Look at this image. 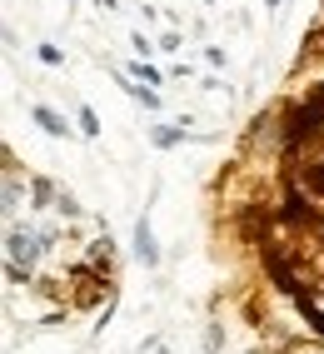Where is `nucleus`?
Listing matches in <instances>:
<instances>
[{"label":"nucleus","mask_w":324,"mask_h":354,"mask_svg":"<svg viewBox=\"0 0 324 354\" xmlns=\"http://www.w3.org/2000/svg\"><path fill=\"white\" fill-rule=\"evenodd\" d=\"M309 140H324V85L289 115V125H285V145H309Z\"/></svg>","instance_id":"nucleus-1"},{"label":"nucleus","mask_w":324,"mask_h":354,"mask_svg":"<svg viewBox=\"0 0 324 354\" xmlns=\"http://www.w3.org/2000/svg\"><path fill=\"white\" fill-rule=\"evenodd\" d=\"M40 250H45V234H30V230H15V225H10V234H6L10 270L30 274V270H35V259H40Z\"/></svg>","instance_id":"nucleus-2"},{"label":"nucleus","mask_w":324,"mask_h":354,"mask_svg":"<svg viewBox=\"0 0 324 354\" xmlns=\"http://www.w3.org/2000/svg\"><path fill=\"white\" fill-rule=\"evenodd\" d=\"M135 259H140V265H160V250H155L150 220H140V225H135Z\"/></svg>","instance_id":"nucleus-3"},{"label":"nucleus","mask_w":324,"mask_h":354,"mask_svg":"<svg viewBox=\"0 0 324 354\" xmlns=\"http://www.w3.org/2000/svg\"><path fill=\"white\" fill-rule=\"evenodd\" d=\"M105 295V285L95 279V270H75V304H95Z\"/></svg>","instance_id":"nucleus-4"},{"label":"nucleus","mask_w":324,"mask_h":354,"mask_svg":"<svg viewBox=\"0 0 324 354\" xmlns=\"http://www.w3.org/2000/svg\"><path fill=\"white\" fill-rule=\"evenodd\" d=\"M299 310H305L314 335H324V295H305V299H299Z\"/></svg>","instance_id":"nucleus-5"},{"label":"nucleus","mask_w":324,"mask_h":354,"mask_svg":"<svg viewBox=\"0 0 324 354\" xmlns=\"http://www.w3.org/2000/svg\"><path fill=\"white\" fill-rule=\"evenodd\" d=\"M35 125H40L45 135H70V125H65L55 110H45V105H35Z\"/></svg>","instance_id":"nucleus-6"},{"label":"nucleus","mask_w":324,"mask_h":354,"mask_svg":"<svg viewBox=\"0 0 324 354\" xmlns=\"http://www.w3.org/2000/svg\"><path fill=\"white\" fill-rule=\"evenodd\" d=\"M110 234H105V240H95V245H90V270H95V274H105L110 270Z\"/></svg>","instance_id":"nucleus-7"},{"label":"nucleus","mask_w":324,"mask_h":354,"mask_svg":"<svg viewBox=\"0 0 324 354\" xmlns=\"http://www.w3.org/2000/svg\"><path fill=\"white\" fill-rule=\"evenodd\" d=\"M150 140H155L160 150H170V145H180V130H175V125H155V130H150Z\"/></svg>","instance_id":"nucleus-8"},{"label":"nucleus","mask_w":324,"mask_h":354,"mask_svg":"<svg viewBox=\"0 0 324 354\" xmlns=\"http://www.w3.org/2000/svg\"><path fill=\"white\" fill-rule=\"evenodd\" d=\"M55 209H60L65 220H80V205H75V195H65V190L55 195Z\"/></svg>","instance_id":"nucleus-9"},{"label":"nucleus","mask_w":324,"mask_h":354,"mask_svg":"<svg viewBox=\"0 0 324 354\" xmlns=\"http://www.w3.org/2000/svg\"><path fill=\"white\" fill-rule=\"evenodd\" d=\"M130 95L140 100L145 110H160V95H155V90H145V85H130Z\"/></svg>","instance_id":"nucleus-10"},{"label":"nucleus","mask_w":324,"mask_h":354,"mask_svg":"<svg viewBox=\"0 0 324 354\" xmlns=\"http://www.w3.org/2000/svg\"><path fill=\"white\" fill-rule=\"evenodd\" d=\"M80 130H85L90 140H95V135H100V120H95V110H80Z\"/></svg>","instance_id":"nucleus-11"},{"label":"nucleus","mask_w":324,"mask_h":354,"mask_svg":"<svg viewBox=\"0 0 324 354\" xmlns=\"http://www.w3.org/2000/svg\"><path fill=\"white\" fill-rule=\"evenodd\" d=\"M35 55H40V60H45V65H60V60H65V55H60V50H55V45H40V50H35Z\"/></svg>","instance_id":"nucleus-12"},{"label":"nucleus","mask_w":324,"mask_h":354,"mask_svg":"<svg viewBox=\"0 0 324 354\" xmlns=\"http://www.w3.org/2000/svg\"><path fill=\"white\" fill-rule=\"evenodd\" d=\"M135 75H140L145 85H160V70H150V65H135Z\"/></svg>","instance_id":"nucleus-13"},{"label":"nucleus","mask_w":324,"mask_h":354,"mask_svg":"<svg viewBox=\"0 0 324 354\" xmlns=\"http://www.w3.org/2000/svg\"><path fill=\"white\" fill-rule=\"evenodd\" d=\"M299 354H319V349H299Z\"/></svg>","instance_id":"nucleus-14"}]
</instances>
